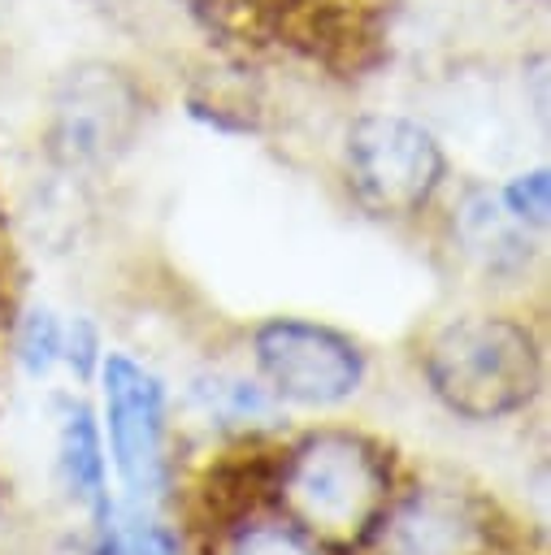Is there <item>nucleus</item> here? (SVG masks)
Wrapping results in <instances>:
<instances>
[{"label": "nucleus", "instance_id": "nucleus-1", "mask_svg": "<svg viewBox=\"0 0 551 555\" xmlns=\"http://www.w3.org/2000/svg\"><path fill=\"white\" fill-rule=\"evenodd\" d=\"M425 373L451 412L469 421H495L529 403L538 382V347L521 321L460 317L430 343Z\"/></svg>", "mask_w": 551, "mask_h": 555}, {"label": "nucleus", "instance_id": "nucleus-2", "mask_svg": "<svg viewBox=\"0 0 551 555\" xmlns=\"http://www.w3.org/2000/svg\"><path fill=\"white\" fill-rule=\"evenodd\" d=\"M295 512L321 533H360L373 529L390 494L386 455L347 429H325L304 438L282 460V486Z\"/></svg>", "mask_w": 551, "mask_h": 555}, {"label": "nucleus", "instance_id": "nucleus-3", "mask_svg": "<svg viewBox=\"0 0 551 555\" xmlns=\"http://www.w3.org/2000/svg\"><path fill=\"white\" fill-rule=\"evenodd\" d=\"M143 126V91L130 69L113 61L69 65L48 104V152L65 169L117 165Z\"/></svg>", "mask_w": 551, "mask_h": 555}, {"label": "nucleus", "instance_id": "nucleus-4", "mask_svg": "<svg viewBox=\"0 0 551 555\" xmlns=\"http://www.w3.org/2000/svg\"><path fill=\"white\" fill-rule=\"evenodd\" d=\"M347 182L373 217H417L447 178L438 139L399 113H364L347 126Z\"/></svg>", "mask_w": 551, "mask_h": 555}, {"label": "nucleus", "instance_id": "nucleus-5", "mask_svg": "<svg viewBox=\"0 0 551 555\" xmlns=\"http://www.w3.org/2000/svg\"><path fill=\"white\" fill-rule=\"evenodd\" d=\"M256 364L278 399L304 408H330L360 390L364 382V351L317 321L273 317L252 334Z\"/></svg>", "mask_w": 551, "mask_h": 555}, {"label": "nucleus", "instance_id": "nucleus-6", "mask_svg": "<svg viewBox=\"0 0 551 555\" xmlns=\"http://www.w3.org/2000/svg\"><path fill=\"white\" fill-rule=\"evenodd\" d=\"M104 377V412L113 464L134 503H156L169 486L165 464V390L161 382L121 351L100 356Z\"/></svg>", "mask_w": 551, "mask_h": 555}, {"label": "nucleus", "instance_id": "nucleus-7", "mask_svg": "<svg viewBox=\"0 0 551 555\" xmlns=\"http://www.w3.org/2000/svg\"><path fill=\"white\" fill-rule=\"evenodd\" d=\"M456 238L486 273H521L529 264V225H521L503 199L486 186H469L456 204Z\"/></svg>", "mask_w": 551, "mask_h": 555}, {"label": "nucleus", "instance_id": "nucleus-8", "mask_svg": "<svg viewBox=\"0 0 551 555\" xmlns=\"http://www.w3.org/2000/svg\"><path fill=\"white\" fill-rule=\"evenodd\" d=\"M61 477L65 490L91 512L95 529H104L113 520L108 507V486H104V447H100V429L87 403H69L65 425H61Z\"/></svg>", "mask_w": 551, "mask_h": 555}, {"label": "nucleus", "instance_id": "nucleus-9", "mask_svg": "<svg viewBox=\"0 0 551 555\" xmlns=\"http://www.w3.org/2000/svg\"><path fill=\"white\" fill-rule=\"evenodd\" d=\"M477 520L456 494H412L395 520V542L403 555H456L473 538Z\"/></svg>", "mask_w": 551, "mask_h": 555}, {"label": "nucleus", "instance_id": "nucleus-10", "mask_svg": "<svg viewBox=\"0 0 551 555\" xmlns=\"http://www.w3.org/2000/svg\"><path fill=\"white\" fill-rule=\"evenodd\" d=\"M191 395L221 425H269L278 416L273 412V399L265 395V386L243 382V377H200L191 386Z\"/></svg>", "mask_w": 551, "mask_h": 555}, {"label": "nucleus", "instance_id": "nucleus-11", "mask_svg": "<svg viewBox=\"0 0 551 555\" xmlns=\"http://www.w3.org/2000/svg\"><path fill=\"white\" fill-rule=\"evenodd\" d=\"M17 360L26 377H48L52 364L61 360V321L48 308H30L17 321Z\"/></svg>", "mask_w": 551, "mask_h": 555}, {"label": "nucleus", "instance_id": "nucleus-12", "mask_svg": "<svg viewBox=\"0 0 551 555\" xmlns=\"http://www.w3.org/2000/svg\"><path fill=\"white\" fill-rule=\"evenodd\" d=\"M95 538H100V555H178L174 533L143 516H134L126 525L108 520L104 529H95Z\"/></svg>", "mask_w": 551, "mask_h": 555}, {"label": "nucleus", "instance_id": "nucleus-13", "mask_svg": "<svg viewBox=\"0 0 551 555\" xmlns=\"http://www.w3.org/2000/svg\"><path fill=\"white\" fill-rule=\"evenodd\" d=\"M503 208L521 221V225H547V212H551V178L547 169H529V173H516L503 191H499Z\"/></svg>", "mask_w": 551, "mask_h": 555}, {"label": "nucleus", "instance_id": "nucleus-14", "mask_svg": "<svg viewBox=\"0 0 551 555\" xmlns=\"http://www.w3.org/2000/svg\"><path fill=\"white\" fill-rule=\"evenodd\" d=\"M230 555H317V551L291 525H252V529H243L234 538Z\"/></svg>", "mask_w": 551, "mask_h": 555}, {"label": "nucleus", "instance_id": "nucleus-15", "mask_svg": "<svg viewBox=\"0 0 551 555\" xmlns=\"http://www.w3.org/2000/svg\"><path fill=\"white\" fill-rule=\"evenodd\" d=\"M100 334H95V325L87 321V317H74V325L69 330H61V360L74 369V377L78 382H91L95 377V369H100Z\"/></svg>", "mask_w": 551, "mask_h": 555}, {"label": "nucleus", "instance_id": "nucleus-16", "mask_svg": "<svg viewBox=\"0 0 551 555\" xmlns=\"http://www.w3.org/2000/svg\"><path fill=\"white\" fill-rule=\"evenodd\" d=\"M87 4H95V9H121L126 0H87Z\"/></svg>", "mask_w": 551, "mask_h": 555}]
</instances>
